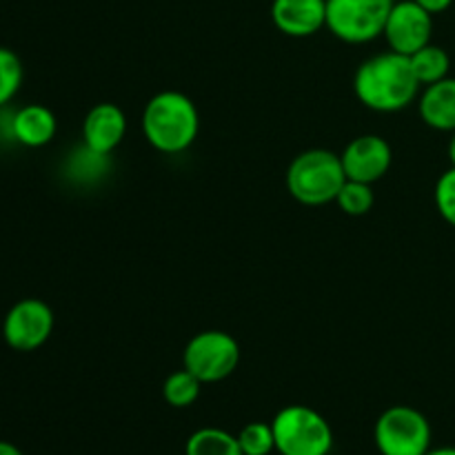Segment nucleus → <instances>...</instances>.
I'll use <instances>...</instances> for the list:
<instances>
[{"label": "nucleus", "instance_id": "f257e3e1", "mask_svg": "<svg viewBox=\"0 0 455 455\" xmlns=\"http://www.w3.org/2000/svg\"><path fill=\"white\" fill-rule=\"evenodd\" d=\"M420 87L409 56L391 49L364 60L354 76V92L358 100L367 109L380 114L407 109L420 96Z\"/></svg>", "mask_w": 455, "mask_h": 455}, {"label": "nucleus", "instance_id": "f03ea898", "mask_svg": "<svg viewBox=\"0 0 455 455\" xmlns=\"http://www.w3.org/2000/svg\"><path fill=\"white\" fill-rule=\"evenodd\" d=\"M142 132L160 154H182L198 138V107L180 92L156 93L142 111Z\"/></svg>", "mask_w": 455, "mask_h": 455}, {"label": "nucleus", "instance_id": "7ed1b4c3", "mask_svg": "<svg viewBox=\"0 0 455 455\" xmlns=\"http://www.w3.org/2000/svg\"><path fill=\"white\" fill-rule=\"evenodd\" d=\"M347 182L340 156L329 149H307L291 160L287 169V189L307 207L336 203Z\"/></svg>", "mask_w": 455, "mask_h": 455}, {"label": "nucleus", "instance_id": "20e7f679", "mask_svg": "<svg viewBox=\"0 0 455 455\" xmlns=\"http://www.w3.org/2000/svg\"><path fill=\"white\" fill-rule=\"evenodd\" d=\"M271 427L280 455H329L333 449L331 425L323 413L305 404L280 409Z\"/></svg>", "mask_w": 455, "mask_h": 455}, {"label": "nucleus", "instance_id": "39448f33", "mask_svg": "<svg viewBox=\"0 0 455 455\" xmlns=\"http://www.w3.org/2000/svg\"><path fill=\"white\" fill-rule=\"evenodd\" d=\"M431 425L427 416L407 404L380 413L373 440L380 455H425L431 449Z\"/></svg>", "mask_w": 455, "mask_h": 455}, {"label": "nucleus", "instance_id": "423d86ee", "mask_svg": "<svg viewBox=\"0 0 455 455\" xmlns=\"http://www.w3.org/2000/svg\"><path fill=\"white\" fill-rule=\"evenodd\" d=\"M395 0H327V29L349 44H364L385 34Z\"/></svg>", "mask_w": 455, "mask_h": 455}, {"label": "nucleus", "instance_id": "0eeeda50", "mask_svg": "<svg viewBox=\"0 0 455 455\" xmlns=\"http://www.w3.org/2000/svg\"><path fill=\"white\" fill-rule=\"evenodd\" d=\"M240 363V347L231 333L209 329L191 338L182 354V367L203 385L227 380Z\"/></svg>", "mask_w": 455, "mask_h": 455}, {"label": "nucleus", "instance_id": "6e6552de", "mask_svg": "<svg viewBox=\"0 0 455 455\" xmlns=\"http://www.w3.org/2000/svg\"><path fill=\"white\" fill-rule=\"evenodd\" d=\"M53 311L40 298H22L3 320V338L13 351L29 354L52 338Z\"/></svg>", "mask_w": 455, "mask_h": 455}, {"label": "nucleus", "instance_id": "1a4fd4ad", "mask_svg": "<svg viewBox=\"0 0 455 455\" xmlns=\"http://www.w3.org/2000/svg\"><path fill=\"white\" fill-rule=\"evenodd\" d=\"M434 34V13L427 12L416 0H400L394 4L385 25V38L389 49L403 56H411L427 47Z\"/></svg>", "mask_w": 455, "mask_h": 455}, {"label": "nucleus", "instance_id": "9d476101", "mask_svg": "<svg viewBox=\"0 0 455 455\" xmlns=\"http://www.w3.org/2000/svg\"><path fill=\"white\" fill-rule=\"evenodd\" d=\"M340 160L347 180L373 185L389 172L391 163H394V151H391V145L382 136L364 133V136L354 138L345 147Z\"/></svg>", "mask_w": 455, "mask_h": 455}, {"label": "nucleus", "instance_id": "9b49d317", "mask_svg": "<svg viewBox=\"0 0 455 455\" xmlns=\"http://www.w3.org/2000/svg\"><path fill=\"white\" fill-rule=\"evenodd\" d=\"M127 133V116L116 102H98L89 109L83 123L84 149L98 156H109Z\"/></svg>", "mask_w": 455, "mask_h": 455}, {"label": "nucleus", "instance_id": "f8f14e48", "mask_svg": "<svg viewBox=\"0 0 455 455\" xmlns=\"http://www.w3.org/2000/svg\"><path fill=\"white\" fill-rule=\"evenodd\" d=\"M271 20L291 38H309L327 27V0H274Z\"/></svg>", "mask_w": 455, "mask_h": 455}, {"label": "nucleus", "instance_id": "ddd939ff", "mask_svg": "<svg viewBox=\"0 0 455 455\" xmlns=\"http://www.w3.org/2000/svg\"><path fill=\"white\" fill-rule=\"evenodd\" d=\"M58 120L44 105H25L12 116V138L29 149L49 145L56 138Z\"/></svg>", "mask_w": 455, "mask_h": 455}, {"label": "nucleus", "instance_id": "4468645a", "mask_svg": "<svg viewBox=\"0 0 455 455\" xmlns=\"http://www.w3.org/2000/svg\"><path fill=\"white\" fill-rule=\"evenodd\" d=\"M418 109L425 124L438 132H455V78L447 76L444 80L427 84L425 92L418 96Z\"/></svg>", "mask_w": 455, "mask_h": 455}, {"label": "nucleus", "instance_id": "2eb2a0df", "mask_svg": "<svg viewBox=\"0 0 455 455\" xmlns=\"http://www.w3.org/2000/svg\"><path fill=\"white\" fill-rule=\"evenodd\" d=\"M185 455H244L240 449L238 435L218 427H204L189 435L185 444Z\"/></svg>", "mask_w": 455, "mask_h": 455}, {"label": "nucleus", "instance_id": "dca6fc26", "mask_svg": "<svg viewBox=\"0 0 455 455\" xmlns=\"http://www.w3.org/2000/svg\"><path fill=\"white\" fill-rule=\"evenodd\" d=\"M409 60H411V69L422 87L444 80L449 76V69H451V58H449V53L443 47L431 43L427 47L418 49L416 53H411Z\"/></svg>", "mask_w": 455, "mask_h": 455}, {"label": "nucleus", "instance_id": "f3484780", "mask_svg": "<svg viewBox=\"0 0 455 455\" xmlns=\"http://www.w3.org/2000/svg\"><path fill=\"white\" fill-rule=\"evenodd\" d=\"M200 389H203V382L194 376L191 371H187L185 367L180 371H173L172 376L164 380L163 385V395L167 400V404L176 409L191 407L196 400L200 398Z\"/></svg>", "mask_w": 455, "mask_h": 455}, {"label": "nucleus", "instance_id": "a211bd4d", "mask_svg": "<svg viewBox=\"0 0 455 455\" xmlns=\"http://www.w3.org/2000/svg\"><path fill=\"white\" fill-rule=\"evenodd\" d=\"M22 80H25V67H22L20 56L12 49L0 47V109L16 98Z\"/></svg>", "mask_w": 455, "mask_h": 455}, {"label": "nucleus", "instance_id": "6ab92c4d", "mask_svg": "<svg viewBox=\"0 0 455 455\" xmlns=\"http://www.w3.org/2000/svg\"><path fill=\"white\" fill-rule=\"evenodd\" d=\"M373 203H376V196H373V185L358 180H347L342 185L340 194H338L336 204L347 213V216H364V213L371 212Z\"/></svg>", "mask_w": 455, "mask_h": 455}, {"label": "nucleus", "instance_id": "aec40b11", "mask_svg": "<svg viewBox=\"0 0 455 455\" xmlns=\"http://www.w3.org/2000/svg\"><path fill=\"white\" fill-rule=\"evenodd\" d=\"M238 443L244 455H271L275 451L274 427L267 422H249L240 429Z\"/></svg>", "mask_w": 455, "mask_h": 455}, {"label": "nucleus", "instance_id": "412c9836", "mask_svg": "<svg viewBox=\"0 0 455 455\" xmlns=\"http://www.w3.org/2000/svg\"><path fill=\"white\" fill-rule=\"evenodd\" d=\"M434 198L440 216H443L449 225L455 227V167L447 169V172L438 178Z\"/></svg>", "mask_w": 455, "mask_h": 455}, {"label": "nucleus", "instance_id": "4be33fe9", "mask_svg": "<svg viewBox=\"0 0 455 455\" xmlns=\"http://www.w3.org/2000/svg\"><path fill=\"white\" fill-rule=\"evenodd\" d=\"M420 7H425L429 13H443L453 4V0H416Z\"/></svg>", "mask_w": 455, "mask_h": 455}, {"label": "nucleus", "instance_id": "5701e85b", "mask_svg": "<svg viewBox=\"0 0 455 455\" xmlns=\"http://www.w3.org/2000/svg\"><path fill=\"white\" fill-rule=\"evenodd\" d=\"M0 455H25L16 444L7 443V440H0Z\"/></svg>", "mask_w": 455, "mask_h": 455}, {"label": "nucleus", "instance_id": "b1692460", "mask_svg": "<svg viewBox=\"0 0 455 455\" xmlns=\"http://www.w3.org/2000/svg\"><path fill=\"white\" fill-rule=\"evenodd\" d=\"M425 455H455V447H440V449H429Z\"/></svg>", "mask_w": 455, "mask_h": 455}, {"label": "nucleus", "instance_id": "393cba45", "mask_svg": "<svg viewBox=\"0 0 455 455\" xmlns=\"http://www.w3.org/2000/svg\"><path fill=\"white\" fill-rule=\"evenodd\" d=\"M449 163H451V167H455V132L451 140H449Z\"/></svg>", "mask_w": 455, "mask_h": 455}]
</instances>
